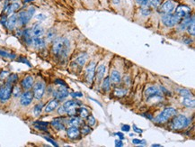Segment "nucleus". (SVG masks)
Here are the masks:
<instances>
[{"mask_svg": "<svg viewBox=\"0 0 195 147\" xmlns=\"http://www.w3.org/2000/svg\"><path fill=\"white\" fill-rule=\"evenodd\" d=\"M69 42L66 38H57V39L53 42L52 45V52L55 55L59 57H66L67 54L69 51Z\"/></svg>", "mask_w": 195, "mask_h": 147, "instance_id": "nucleus-1", "label": "nucleus"}, {"mask_svg": "<svg viewBox=\"0 0 195 147\" xmlns=\"http://www.w3.org/2000/svg\"><path fill=\"white\" fill-rule=\"evenodd\" d=\"M176 114V110L173 107H168L166 108L165 110H163L157 117L155 119V123H166L168 119H170L172 117Z\"/></svg>", "mask_w": 195, "mask_h": 147, "instance_id": "nucleus-2", "label": "nucleus"}, {"mask_svg": "<svg viewBox=\"0 0 195 147\" xmlns=\"http://www.w3.org/2000/svg\"><path fill=\"white\" fill-rule=\"evenodd\" d=\"M189 123H190V119L188 117H186L183 115H179L176 117L174 118L172 122V127L175 130L183 129L188 126Z\"/></svg>", "mask_w": 195, "mask_h": 147, "instance_id": "nucleus-3", "label": "nucleus"}, {"mask_svg": "<svg viewBox=\"0 0 195 147\" xmlns=\"http://www.w3.org/2000/svg\"><path fill=\"white\" fill-rule=\"evenodd\" d=\"M180 19H179L175 14H165L162 17V22L163 24L167 27H172L176 25Z\"/></svg>", "mask_w": 195, "mask_h": 147, "instance_id": "nucleus-4", "label": "nucleus"}, {"mask_svg": "<svg viewBox=\"0 0 195 147\" xmlns=\"http://www.w3.org/2000/svg\"><path fill=\"white\" fill-rule=\"evenodd\" d=\"M12 89H13V87L11 83L7 82L6 84L2 85V86L0 87V100H1V101H6V100H8L12 94Z\"/></svg>", "mask_w": 195, "mask_h": 147, "instance_id": "nucleus-5", "label": "nucleus"}, {"mask_svg": "<svg viewBox=\"0 0 195 147\" xmlns=\"http://www.w3.org/2000/svg\"><path fill=\"white\" fill-rule=\"evenodd\" d=\"M80 103L76 100H68L64 104L63 107L66 113H68L69 115H75L77 114V106Z\"/></svg>", "mask_w": 195, "mask_h": 147, "instance_id": "nucleus-6", "label": "nucleus"}, {"mask_svg": "<svg viewBox=\"0 0 195 147\" xmlns=\"http://www.w3.org/2000/svg\"><path fill=\"white\" fill-rule=\"evenodd\" d=\"M44 92H45V85L43 82L39 81L33 86V97L35 99L40 100L43 97Z\"/></svg>", "mask_w": 195, "mask_h": 147, "instance_id": "nucleus-7", "label": "nucleus"}, {"mask_svg": "<svg viewBox=\"0 0 195 147\" xmlns=\"http://www.w3.org/2000/svg\"><path fill=\"white\" fill-rule=\"evenodd\" d=\"M190 14H191V8L187 5H179L175 13V14L180 20L189 16Z\"/></svg>", "mask_w": 195, "mask_h": 147, "instance_id": "nucleus-8", "label": "nucleus"}, {"mask_svg": "<svg viewBox=\"0 0 195 147\" xmlns=\"http://www.w3.org/2000/svg\"><path fill=\"white\" fill-rule=\"evenodd\" d=\"M145 97L147 100H150L152 98H161V92L157 88L149 87L145 91Z\"/></svg>", "mask_w": 195, "mask_h": 147, "instance_id": "nucleus-9", "label": "nucleus"}, {"mask_svg": "<svg viewBox=\"0 0 195 147\" xmlns=\"http://www.w3.org/2000/svg\"><path fill=\"white\" fill-rule=\"evenodd\" d=\"M175 9V4L173 1H171V0H168V1L165 2L160 6L159 10L163 14H170Z\"/></svg>", "mask_w": 195, "mask_h": 147, "instance_id": "nucleus-10", "label": "nucleus"}, {"mask_svg": "<svg viewBox=\"0 0 195 147\" xmlns=\"http://www.w3.org/2000/svg\"><path fill=\"white\" fill-rule=\"evenodd\" d=\"M95 63H91L87 68V71H85V78H87V82L90 84L92 83L93 77H95Z\"/></svg>", "mask_w": 195, "mask_h": 147, "instance_id": "nucleus-11", "label": "nucleus"}, {"mask_svg": "<svg viewBox=\"0 0 195 147\" xmlns=\"http://www.w3.org/2000/svg\"><path fill=\"white\" fill-rule=\"evenodd\" d=\"M33 98V94L32 93V92L26 91L22 95L21 99H20V103H21V105L26 106H28L32 103Z\"/></svg>", "mask_w": 195, "mask_h": 147, "instance_id": "nucleus-12", "label": "nucleus"}, {"mask_svg": "<svg viewBox=\"0 0 195 147\" xmlns=\"http://www.w3.org/2000/svg\"><path fill=\"white\" fill-rule=\"evenodd\" d=\"M54 96H55V98L57 99L62 100V99L66 98L68 96V90L64 86H62L55 92V93H54Z\"/></svg>", "mask_w": 195, "mask_h": 147, "instance_id": "nucleus-13", "label": "nucleus"}, {"mask_svg": "<svg viewBox=\"0 0 195 147\" xmlns=\"http://www.w3.org/2000/svg\"><path fill=\"white\" fill-rule=\"evenodd\" d=\"M31 32H32L33 37H43L44 34V30L40 24L34 25Z\"/></svg>", "mask_w": 195, "mask_h": 147, "instance_id": "nucleus-14", "label": "nucleus"}, {"mask_svg": "<svg viewBox=\"0 0 195 147\" xmlns=\"http://www.w3.org/2000/svg\"><path fill=\"white\" fill-rule=\"evenodd\" d=\"M68 136L71 139H76L78 138L80 135V130L78 129V127L76 126H71L69 127L67 131Z\"/></svg>", "mask_w": 195, "mask_h": 147, "instance_id": "nucleus-15", "label": "nucleus"}, {"mask_svg": "<svg viewBox=\"0 0 195 147\" xmlns=\"http://www.w3.org/2000/svg\"><path fill=\"white\" fill-rule=\"evenodd\" d=\"M22 87L25 89H29L33 86V78L32 76H26L21 82Z\"/></svg>", "mask_w": 195, "mask_h": 147, "instance_id": "nucleus-16", "label": "nucleus"}, {"mask_svg": "<svg viewBox=\"0 0 195 147\" xmlns=\"http://www.w3.org/2000/svg\"><path fill=\"white\" fill-rule=\"evenodd\" d=\"M17 18H18V20L20 22V24L22 25H26L27 23L30 21L31 16L29 15L28 12H26V11H22V12L19 13Z\"/></svg>", "mask_w": 195, "mask_h": 147, "instance_id": "nucleus-17", "label": "nucleus"}, {"mask_svg": "<svg viewBox=\"0 0 195 147\" xmlns=\"http://www.w3.org/2000/svg\"><path fill=\"white\" fill-rule=\"evenodd\" d=\"M17 20H18V18H17L16 15L12 14L6 21V24H5L6 27L8 28L9 30H14L15 25H16V24H17Z\"/></svg>", "mask_w": 195, "mask_h": 147, "instance_id": "nucleus-18", "label": "nucleus"}, {"mask_svg": "<svg viewBox=\"0 0 195 147\" xmlns=\"http://www.w3.org/2000/svg\"><path fill=\"white\" fill-rule=\"evenodd\" d=\"M58 106H59V102H58V100L53 99V100H51V101H50V102L48 103V105L46 106V107H45V112H46V113L52 112L53 110H55Z\"/></svg>", "mask_w": 195, "mask_h": 147, "instance_id": "nucleus-19", "label": "nucleus"}, {"mask_svg": "<svg viewBox=\"0 0 195 147\" xmlns=\"http://www.w3.org/2000/svg\"><path fill=\"white\" fill-rule=\"evenodd\" d=\"M105 72H106V67H105V65H100L97 68V74H96L97 82H100L101 80L104 79Z\"/></svg>", "mask_w": 195, "mask_h": 147, "instance_id": "nucleus-20", "label": "nucleus"}, {"mask_svg": "<svg viewBox=\"0 0 195 147\" xmlns=\"http://www.w3.org/2000/svg\"><path fill=\"white\" fill-rule=\"evenodd\" d=\"M193 19H194V16H192V18H191L190 16H187V17L183 18V21H182V22H181V24L179 25L178 29L180 30V31L185 30V29L187 28V26H188V25L191 24V22H192Z\"/></svg>", "mask_w": 195, "mask_h": 147, "instance_id": "nucleus-21", "label": "nucleus"}, {"mask_svg": "<svg viewBox=\"0 0 195 147\" xmlns=\"http://www.w3.org/2000/svg\"><path fill=\"white\" fill-rule=\"evenodd\" d=\"M33 43L36 48H43L45 46V41L43 37H33Z\"/></svg>", "mask_w": 195, "mask_h": 147, "instance_id": "nucleus-22", "label": "nucleus"}, {"mask_svg": "<svg viewBox=\"0 0 195 147\" xmlns=\"http://www.w3.org/2000/svg\"><path fill=\"white\" fill-rule=\"evenodd\" d=\"M183 103L187 107L193 108L195 106V100L192 97H185V98H183Z\"/></svg>", "mask_w": 195, "mask_h": 147, "instance_id": "nucleus-23", "label": "nucleus"}, {"mask_svg": "<svg viewBox=\"0 0 195 147\" xmlns=\"http://www.w3.org/2000/svg\"><path fill=\"white\" fill-rule=\"evenodd\" d=\"M51 126L56 128L57 130H64L65 129V126L63 122L61 121V119H55L51 122Z\"/></svg>", "mask_w": 195, "mask_h": 147, "instance_id": "nucleus-24", "label": "nucleus"}, {"mask_svg": "<svg viewBox=\"0 0 195 147\" xmlns=\"http://www.w3.org/2000/svg\"><path fill=\"white\" fill-rule=\"evenodd\" d=\"M110 80L113 83H119L121 80L120 72L117 71H112L111 73V76H110Z\"/></svg>", "mask_w": 195, "mask_h": 147, "instance_id": "nucleus-25", "label": "nucleus"}, {"mask_svg": "<svg viewBox=\"0 0 195 147\" xmlns=\"http://www.w3.org/2000/svg\"><path fill=\"white\" fill-rule=\"evenodd\" d=\"M19 8H20V5L18 3H14V4H12V5H10L6 7V14H12L15 11H17Z\"/></svg>", "mask_w": 195, "mask_h": 147, "instance_id": "nucleus-26", "label": "nucleus"}, {"mask_svg": "<svg viewBox=\"0 0 195 147\" xmlns=\"http://www.w3.org/2000/svg\"><path fill=\"white\" fill-rule=\"evenodd\" d=\"M68 123H69V125L71 126H76V127H78L79 126L82 125L81 119L79 117H71V118L69 119V122Z\"/></svg>", "mask_w": 195, "mask_h": 147, "instance_id": "nucleus-27", "label": "nucleus"}, {"mask_svg": "<svg viewBox=\"0 0 195 147\" xmlns=\"http://www.w3.org/2000/svg\"><path fill=\"white\" fill-rule=\"evenodd\" d=\"M23 37H25V41L27 43V44H31L33 43V35L30 30L27 29L23 32Z\"/></svg>", "mask_w": 195, "mask_h": 147, "instance_id": "nucleus-28", "label": "nucleus"}, {"mask_svg": "<svg viewBox=\"0 0 195 147\" xmlns=\"http://www.w3.org/2000/svg\"><path fill=\"white\" fill-rule=\"evenodd\" d=\"M49 124L47 122H42V121H37L34 122V126L39 129V130H47V126Z\"/></svg>", "mask_w": 195, "mask_h": 147, "instance_id": "nucleus-29", "label": "nucleus"}, {"mask_svg": "<svg viewBox=\"0 0 195 147\" xmlns=\"http://www.w3.org/2000/svg\"><path fill=\"white\" fill-rule=\"evenodd\" d=\"M77 114H79L81 118H85L89 115V111L85 107H80L77 108Z\"/></svg>", "mask_w": 195, "mask_h": 147, "instance_id": "nucleus-30", "label": "nucleus"}, {"mask_svg": "<svg viewBox=\"0 0 195 147\" xmlns=\"http://www.w3.org/2000/svg\"><path fill=\"white\" fill-rule=\"evenodd\" d=\"M110 86H111V80L110 78H105L104 80V82H103V85H102V88L104 91H107L110 89Z\"/></svg>", "mask_w": 195, "mask_h": 147, "instance_id": "nucleus-31", "label": "nucleus"}, {"mask_svg": "<svg viewBox=\"0 0 195 147\" xmlns=\"http://www.w3.org/2000/svg\"><path fill=\"white\" fill-rule=\"evenodd\" d=\"M187 30H188V32L191 35H192V36L195 35V21H194V19L191 22V24L187 26Z\"/></svg>", "mask_w": 195, "mask_h": 147, "instance_id": "nucleus-32", "label": "nucleus"}, {"mask_svg": "<svg viewBox=\"0 0 195 147\" xmlns=\"http://www.w3.org/2000/svg\"><path fill=\"white\" fill-rule=\"evenodd\" d=\"M87 54H82V55L77 57L76 61H77V63H78L80 66H83L85 63V61H87Z\"/></svg>", "mask_w": 195, "mask_h": 147, "instance_id": "nucleus-33", "label": "nucleus"}, {"mask_svg": "<svg viewBox=\"0 0 195 147\" xmlns=\"http://www.w3.org/2000/svg\"><path fill=\"white\" fill-rule=\"evenodd\" d=\"M17 80H18V76H17L16 74L13 73V74H10V75H9L8 79H7V82L13 84V83H15V82H16Z\"/></svg>", "mask_w": 195, "mask_h": 147, "instance_id": "nucleus-34", "label": "nucleus"}, {"mask_svg": "<svg viewBox=\"0 0 195 147\" xmlns=\"http://www.w3.org/2000/svg\"><path fill=\"white\" fill-rule=\"evenodd\" d=\"M126 93H127V90L122 89H117L114 90V95L117 97H122L124 95H126Z\"/></svg>", "mask_w": 195, "mask_h": 147, "instance_id": "nucleus-35", "label": "nucleus"}, {"mask_svg": "<svg viewBox=\"0 0 195 147\" xmlns=\"http://www.w3.org/2000/svg\"><path fill=\"white\" fill-rule=\"evenodd\" d=\"M42 104L41 103V104H38V105H36L35 106H34V109H33V112H34V115H39L41 114V112H42Z\"/></svg>", "mask_w": 195, "mask_h": 147, "instance_id": "nucleus-36", "label": "nucleus"}, {"mask_svg": "<svg viewBox=\"0 0 195 147\" xmlns=\"http://www.w3.org/2000/svg\"><path fill=\"white\" fill-rule=\"evenodd\" d=\"M179 94L183 96V98L185 97H192V94L188 90V89H180L179 90Z\"/></svg>", "mask_w": 195, "mask_h": 147, "instance_id": "nucleus-37", "label": "nucleus"}, {"mask_svg": "<svg viewBox=\"0 0 195 147\" xmlns=\"http://www.w3.org/2000/svg\"><path fill=\"white\" fill-rule=\"evenodd\" d=\"M162 0H149V3L150 4V5L152 7H155V8H158V7L160 5Z\"/></svg>", "mask_w": 195, "mask_h": 147, "instance_id": "nucleus-38", "label": "nucleus"}, {"mask_svg": "<svg viewBox=\"0 0 195 147\" xmlns=\"http://www.w3.org/2000/svg\"><path fill=\"white\" fill-rule=\"evenodd\" d=\"M0 56L5 57V58H11V59H14L15 58V55H14V54H10V53L6 52L5 51H2V50H0Z\"/></svg>", "mask_w": 195, "mask_h": 147, "instance_id": "nucleus-39", "label": "nucleus"}, {"mask_svg": "<svg viewBox=\"0 0 195 147\" xmlns=\"http://www.w3.org/2000/svg\"><path fill=\"white\" fill-rule=\"evenodd\" d=\"M12 93L14 97H18L21 94V89L18 86H15L13 89H12Z\"/></svg>", "mask_w": 195, "mask_h": 147, "instance_id": "nucleus-40", "label": "nucleus"}, {"mask_svg": "<svg viewBox=\"0 0 195 147\" xmlns=\"http://www.w3.org/2000/svg\"><path fill=\"white\" fill-rule=\"evenodd\" d=\"M87 123H88V125L90 126H93V125H95V118L93 117V115H88L87 117Z\"/></svg>", "mask_w": 195, "mask_h": 147, "instance_id": "nucleus-41", "label": "nucleus"}, {"mask_svg": "<svg viewBox=\"0 0 195 147\" xmlns=\"http://www.w3.org/2000/svg\"><path fill=\"white\" fill-rule=\"evenodd\" d=\"M81 132H82L83 135H87V134H89L91 132V129L89 127H87V126H84L82 128V130H81Z\"/></svg>", "mask_w": 195, "mask_h": 147, "instance_id": "nucleus-42", "label": "nucleus"}, {"mask_svg": "<svg viewBox=\"0 0 195 147\" xmlns=\"http://www.w3.org/2000/svg\"><path fill=\"white\" fill-rule=\"evenodd\" d=\"M132 143L135 144H146L145 140H138V139H133Z\"/></svg>", "mask_w": 195, "mask_h": 147, "instance_id": "nucleus-43", "label": "nucleus"}, {"mask_svg": "<svg viewBox=\"0 0 195 147\" xmlns=\"http://www.w3.org/2000/svg\"><path fill=\"white\" fill-rule=\"evenodd\" d=\"M27 12H28L29 15L31 16V18H32V16H33V14H34V12H35V8H34V7H33V6H31L30 8H29V10H28Z\"/></svg>", "mask_w": 195, "mask_h": 147, "instance_id": "nucleus-44", "label": "nucleus"}, {"mask_svg": "<svg viewBox=\"0 0 195 147\" xmlns=\"http://www.w3.org/2000/svg\"><path fill=\"white\" fill-rule=\"evenodd\" d=\"M137 3L141 5H147V4L149 3V0H136Z\"/></svg>", "mask_w": 195, "mask_h": 147, "instance_id": "nucleus-45", "label": "nucleus"}, {"mask_svg": "<svg viewBox=\"0 0 195 147\" xmlns=\"http://www.w3.org/2000/svg\"><path fill=\"white\" fill-rule=\"evenodd\" d=\"M44 138H45L48 142H50L51 144H53L54 146H58V144H57L55 141H54V140H52V139H50V138H49V137H44Z\"/></svg>", "mask_w": 195, "mask_h": 147, "instance_id": "nucleus-46", "label": "nucleus"}, {"mask_svg": "<svg viewBox=\"0 0 195 147\" xmlns=\"http://www.w3.org/2000/svg\"><path fill=\"white\" fill-rule=\"evenodd\" d=\"M54 33L53 32H51V31H50V32L48 33V34H47V38H48V40H52L53 39V37H54Z\"/></svg>", "mask_w": 195, "mask_h": 147, "instance_id": "nucleus-47", "label": "nucleus"}, {"mask_svg": "<svg viewBox=\"0 0 195 147\" xmlns=\"http://www.w3.org/2000/svg\"><path fill=\"white\" fill-rule=\"evenodd\" d=\"M56 84H59L60 86H64V87H66L67 86V84L63 81V80H56Z\"/></svg>", "mask_w": 195, "mask_h": 147, "instance_id": "nucleus-48", "label": "nucleus"}, {"mask_svg": "<svg viewBox=\"0 0 195 147\" xmlns=\"http://www.w3.org/2000/svg\"><path fill=\"white\" fill-rule=\"evenodd\" d=\"M121 128H122V131H126V132H129L130 129V126H128V125H124V126H122Z\"/></svg>", "mask_w": 195, "mask_h": 147, "instance_id": "nucleus-49", "label": "nucleus"}, {"mask_svg": "<svg viewBox=\"0 0 195 147\" xmlns=\"http://www.w3.org/2000/svg\"><path fill=\"white\" fill-rule=\"evenodd\" d=\"M46 18V16L44 14H38V15H36V19H40V20H44Z\"/></svg>", "mask_w": 195, "mask_h": 147, "instance_id": "nucleus-50", "label": "nucleus"}, {"mask_svg": "<svg viewBox=\"0 0 195 147\" xmlns=\"http://www.w3.org/2000/svg\"><path fill=\"white\" fill-rule=\"evenodd\" d=\"M19 61H22V63H25L28 66H31V64H30V63L27 60H25V58H22V57H21L20 59H19Z\"/></svg>", "mask_w": 195, "mask_h": 147, "instance_id": "nucleus-51", "label": "nucleus"}, {"mask_svg": "<svg viewBox=\"0 0 195 147\" xmlns=\"http://www.w3.org/2000/svg\"><path fill=\"white\" fill-rule=\"evenodd\" d=\"M65 113H66V111H65V109H64V107H63V106H61V107L59 108V114L62 115V114H65Z\"/></svg>", "mask_w": 195, "mask_h": 147, "instance_id": "nucleus-52", "label": "nucleus"}, {"mask_svg": "<svg viewBox=\"0 0 195 147\" xmlns=\"http://www.w3.org/2000/svg\"><path fill=\"white\" fill-rule=\"evenodd\" d=\"M6 21H7V19H6V15H4V16H2V18H1L2 24L5 25V24H6Z\"/></svg>", "mask_w": 195, "mask_h": 147, "instance_id": "nucleus-53", "label": "nucleus"}, {"mask_svg": "<svg viewBox=\"0 0 195 147\" xmlns=\"http://www.w3.org/2000/svg\"><path fill=\"white\" fill-rule=\"evenodd\" d=\"M115 145L116 146H122L123 144H122V143H121V141H115Z\"/></svg>", "mask_w": 195, "mask_h": 147, "instance_id": "nucleus-54", "label": "nucleus"}, {"mask_svg": "<svg viewBox=\"0 0 195 147\" xmlns=\"http://www.w3.org/2000/svg\"><path fill=\"white\" fill-rule=\"evenodd\" d=\"M133 129H134V130L136 131V132H138V133H139V134H140V133H142V130L138 129V128L137 126H133Z\"/></svg>", "mask_w": 195, "mask_h": 147, "instance_id": "nucleus-55", "label": "nucleus"}, {"mask_svg": "<svg viewBox=\"0 0 195 147\" xmlns=\"http://www.w3.org/2000/svg\"><path fill=\"white\" fill-rule=\"evenodd\" d=\"M142 13H143V14H149V13H150V11L147 9V10H142Z\"/></svg>", "mask_w": 195, "mask_h": 147, "instance_id": "nucleus-56", "label": "nucleus"}, {"mask_svg": "<svg viewBox=\"0 0 195 147\" xmlns=\"http://www.w3.org/2000/svg\"><path fill=\"white\" fill-rule=\"evenodd\" d=\"M72 96L73 97H82V94L81 93H73Z\"/></svg>", "mask_w": 195, "mask_h": 147, "instance_id": "nucleus-57", "label": "nucleus"}, {"mask_svg": "<svg viewBox=\"0 0 195 147\" xmlns=\"http://www.w3.org/2000/svg\"><path fill=\"white\" fill-rule=\"evenodd\" d=\"M116 135H118L121 139H123V138H124V136H123V135H122L121 133H117V134H116Z\"/></svg>", "mask_w": 195, "mask_h": 147, "instance_id": "nucleus-58", "label": "nucleus"}, {"mask_svg": "<svg viewBox=\"0 0 195 147\" xmlns=\"http://www.w3.org/2000/svg\"><path fill=\"white\" fill-rule=\"evenodd\" d=\"M152 146H153V147H155H155H158V146H161V145H160V144H152Z\"/></svg>", "mask_w": 195, "mask_h": 147, "instance_id": "nucleus-59", "label": "nucleus"}, {"mask_svg": "<svg viewBox=\"0 0 195 147\" xmlns=\"http://www.w3.org/2000/svg\"><path fill=\"white\" fill-rule=\"evenodd\" d=\"M25 2H31V1H33V0H25Z\"/></svg>", "mask_w": 195, "mask_h": 147, "instance_id": "nucleus-60", "label": "nucleus"}, {"mask_svg": "<svg viewBox=\"0 0 195 147\" xmlns=\"http://www.w3.org/2000/svg\"><path fill=\"white\" fill-rule=\"evenodd\" d=\"M13 1H16V0H13Z\"/></svg>", "mask_w": 195, "mask_h": 147, "instance_id": "nucleus-61", "label": "nucleus"}]
</instances>
